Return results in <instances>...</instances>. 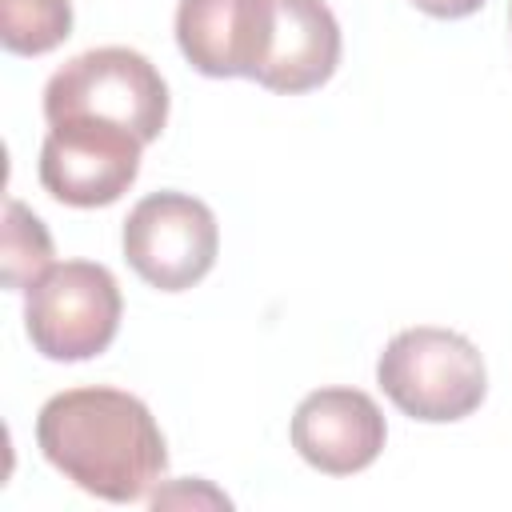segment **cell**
<instances>
[{"label": "cell", "instance_id": "3", "mask_svg": "<svg viewBox=\"0 0 512 512\" xmlns=\"http://www.w3.org/2000/svg\"><path fill=\"white\" fill-rule=\"evenodd\" d=\"M44 120H104L152 144L168 124V84L156 64L132 48H92L52 72Z\"/></svg>", "mask_w": 512, "mask_h": 512}, {"label": "cell", "instance_id": "10", "mask_svg": "<svg viewBox=\"0 0 512 512\" xmlns=\"http://www.w3.org/2000/svg\"><path fill=\"white\" fill-rule=\"evenodd\" d=\"M72 36V0H0V44L12 56H44Z\"/></svg>", "mask_w": 512, "mask_h": 512}, {"label": "cell", "instance_id": "2", "mask_svg": "<svg viewBox=\"0 0 512 512\" xmlns=\"http://www.w3.org/2000/svg\"><path fill=\"white\" fill-rule=\"evenodd\" d=\"M376 384L404 416L448 424L472 416L484 404L488 368L468 336L420 324L396 332L384 344L376 360Z\"/></svg>", "mask_w": 512, "mask_h": 512}, {"label": "cell", "instance_id": "7", "mask_svg": "<svg viewBox=\"0 0 512 512\" xmlns=\"http://www.w3.org/2000/svg\"><path fill=\"white\" fill-rule=\"evenodd\" d=\"M388 440L380 404L360 388H316L292 412V448L328 476L364 472Z\"/></svg>", "mask_w": 512, "mask_h": 512}, {"label": "cell", "instance_id": "4", "mask_svg": "<svg viewBox=\"0 0 512 512\" xmlns=\"http://www.w3.org/2000/svg\"><path fill=\"white\" fill-rule=\"evenodd\" d=\"M120 288L104 264L64 260L24 288V332L48 360L76 364L100 356L120 332Z\"/></svg>", "mask_w": 512, "mask_h": 512}, {"label": "cell", "instance_id": "5", "mask_svg": "<svg viewBox=\"0 0 512 512\" xmlns=\"http://www.w3.org/2000/svg\"><path fill=\"white\" fill-rule=\"evenodd\" d=\"M220 252V228L204 200L188 192H152L124 220V260L160 288L184 292L200 284Z\"/></svg>", "mask_w": 512, "mask_h": 512}, {"label": "cell", "instance_id": "6", "mask_svg": "<svg viewBox=\"0 0 512 512\" xmlns=\"http://www.w3.org/2000/svg\"><path fill=\"white\" fill-rule=\"evenodd\" d=\"M140 148V136L104 120L48 124L40 144V184L68 208L116 204L140 176Z\"/></svg>", "mask_w": 512, "mask_h": 512}, {"label": "cell", "instance_id": "12", "mask_svg": "<svg viewBox=\"0 0 512 512\" xmlns=\"http://www.w3.org/2000/svg\"><path fill=\"white\" fill-rule=\"evenodd\" d=\"M420 12H428V16H436V20H464V16H472L484 0H412Z\"/></svg>", "mask_w": 512, "mask_h": 512}, {"label": "cell", "instance_id": "13", "mask_svg": "<svg viewBox=\"0 0 512 512\" xmlns=\"http://www.w3.org/2000/svg\"><path fill=\"white\" fill-rule=\"evenodd\" d=\"M508 24H512V0H508Z\"/></svg>", "mask_w": 512, "mask_h": 512}, {"label": "cell", "instance_id": "1", "mask_svg": "<svg viewBox=\"0 0 512 512\" xmlns=\"http://www.w3.org/2000/svg\"><path fill=\"white\" fill-rule=\"evenodd\" d=\"M36 444L76 488L112 504L144 500L168 468L156 416L120 388L56 392L36 416Z\"/></svg>", "mask_w": 512, "mask_h": 512}, {"label": "cell", "instance_id": "8", "mask_svg": "<svg viewBox=\"0 0 512 512\" xmlns=\"http://www.w3.org/2000/svg\"><path fill=\"white\" fill-rule=\"evenodd\" d=\"M272 0H180L176 44L184 60L216 80H256Z\"/></svg>", "mask_w": 512, "mask_h": 512}, {"label": "cell", "instance_id": "11", "mask_svg": "<svg viewBox=\"0 0 512 512\" xmlns=\"http://www.w3.org/2000/svg\"><path fill=\"white\" fill-rule=\"evenodd\" d=\"M0 264H4V288L24 292L40 272L52 268V236L44 228V220L20 204L8 200L4 204V248H0Z\"/></svg>", "mask_w": 512, "mask_h": 512}, {"label": "cell", "instance_id": "9", "mask_svg": "<svg viewBox=\"0 0 512 512\" xmlns=\"http://www.w3.org/2000/svg\"><path fill=\"white\" fill-rule=\"evenodd\" d=\"M340 64V24L324 0H272L256 84L300 96L332 80Z\"/></svg>", "mask_w": 512, "mask_h": 512}]
</instances>
